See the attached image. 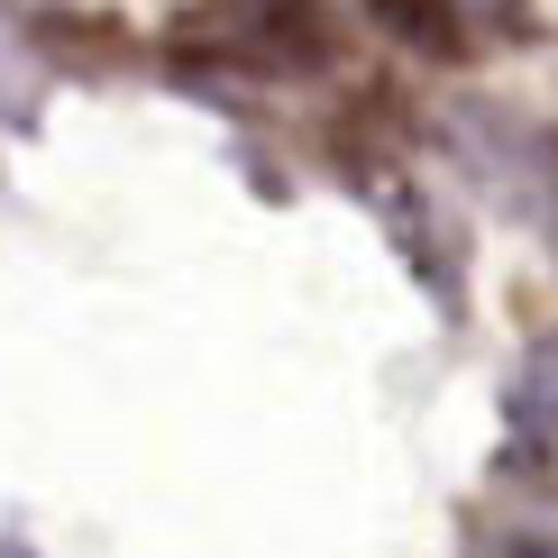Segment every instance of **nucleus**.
<instances>
[{"instance_id": "1", "label": "nucleus", "mask_w": 558, "mask_h": 558, "mask_svg": "<svg viewBox=\"0 0 558 558\" xmlns=\"http://www.w3.org/2000/svg\"><path fill=\"white\" fill-rule=\"evenodd\" d=\"M193 28H211L220 56L257 64V74H320V64H339V19L320 0H202Z\"/></svg>"}, {"instance_id": "2", "label": "nucleus", "mask_w": 558, "mask_h": 558, "mask_svg": "<svg viewBox=\"0 0 558 558\" xmlns=\"http://www.w3.org/2000/svg\"><path fill=\"white\" fill-rule=\"evenodd\" d=\"M366 10H376L393 37H412L422 56H468V28H458L449 0H366Z\"/></svg>"}]
</instances>
